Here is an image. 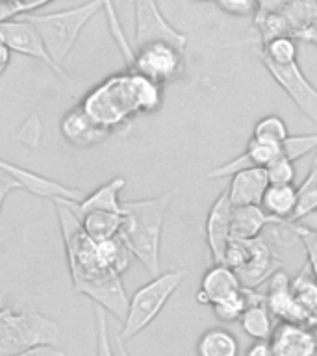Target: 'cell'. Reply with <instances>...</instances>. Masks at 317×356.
Returning <instances> with one entry per match:
<instances>
[{
	"label": "cell",
	"instance_id": "4fadbf2b",
	"mask_svg": "<svg viewBox=\"0 0 317 356\" xmlns=\"http://www.w3.org/2000/svg\"><path fill=\"white\" fill-rule=\"evenodd\" d=\"M280 261L271 250L266 239L254 238L247 239V254L243 264L236 269L239 282L243 288L256 289L261 282H267L273 273L280 269Z\"/></svg>",
	"mask_w": 317,
	"mask_h": 356
},
{
	"label": "cell",
	"instance_id": "7a4b0ae2",
	"mask_svg": "<svg viewBox=\"0 0 317 356\" xmlns=\"http://www.w3.org/2000/svg\"><path fill=\"white\" fill-rule=\"evenodd\" d=\"M163 104V86L128 69L113 72L83 95L80 106L111 134L130 127L138 115L156 113Z\"/></svg>",
	"mask_w": 317,
	"mask_h": 356
},
{
	"label": "cell",
	"instance_id": "4316f807",
	"mask_svg": "<svg viewBox=\"0 0 317 356\" xmlns=\"http://www.w3.org/2000/svg\"><path fill=\"white\" fill-rule=\"evenodd\" d=\"M258 58L271 61V63H278V65L293 63L299 58L297 39L293 35H280V38L271 39L261 44V49L258 50Z\"/></svg>",
	"mask_w": 317,
	"mask_h": 356
},
{
	"label": "cell",
	"instance_id": "484cf974",
	"mask_svg": "<svg viewBox=\"0 0 317 356\" xmlns=\"http://www.w3.org/2000/svg\"><path fill=\"white\" fill-rule=\"evenodd\" d=\"M297 193H299V202H297V210L291 219L295 222L302 221L314 211H317V149L314 150V161H311L310 171L297 188Z\"/></svg>",
	"mask_w": 317,
	"mask_h": 356
},
{
	"label": "cell",
	"instance_id": "836d02e7",
	"mask_svg": "<svg viewBox=\"0 0 317 356\" xmlns=\"http://www.w3.org/2000/svg\"><path fill=\"white\" fill-rule=\"evenodd\" d=\"M95 330H97V353H95V356H115L113 341L110 338V327H108V312L100 306H95Z\"/></svg>",
	"mask_w": 317,
	"mask_h": 356
},
{
	"label": "cell",
	"instance_id": "603a6c76",
	"mask_svg": "<svg viewBox=\"0 0 317 356\" xmlns=\"http://www.w3.org/2000/svg\"><path fill=\"white\" fill-rule=\"evenodd\" d=\"M299 193L293 184H269L263 193L261 208L278 221H291L297 210Z\"/></svg>",
	"mask_w": 317,
	"mask_h": 356
},
{
	"label": "cell",
	"instance_id": "ac0fdd59",
	"mask_svg": "<svg viewBox=\"0 0 317 356\" xmlns=\"http://www.w3.org/2000/svg\"><path fill=\"white\" fill-rule=\"evenodd\" d=\"M278 154H280V145L263 143V141H256V139L250 138V141L247 143L241 154L210 169L206 172V177L228 178L232 177L234 172L250 169V167H267Z\"/></svg>",
	"mask_w": 317,
	"mask_h": 356
},
{
	"label": "cell",
	"instance_id": "8d00e7d4",
	"mask_svg": "<svg viewBox=\"0 0 317 356\" xmlns=\"http://www.w3.org/2000/svg\"><path fill=\"white\" fill-rule=\"evenodd\" d=\"M293 38L308 41V43L316 44L317 47V11L310 17V19H306V21L302 22L297 30H295Z\"/></svg>",
	"mask_w": 317,
	"mask_h": 356
},
{
	"label": "cell",
	"instance_id": "e575fe53",
	"mask_svg": "<svg viewBox=\"0 0 317 356\" xmlns=\"http://www.w3.org/2000/svg\"><path fill=\"white\" fill-rule=\"evenodd\" d=\"M269 184H293L295 182V165L293 161L286 156L278 154L275 160L266 167Z\"/></svg>",
	"mask_w": 317,
	"mask_h": 356
},
{
	"label": "cell",
	"instance_id": "d590c367",
	"mask_svg": "<svg viewBox=\"0 0 317 356\" xmlns=\"http://www.w3.org/2000/svg\"><path fill=\"white\" fill-rule=\"evenodd\" d=\"M219 10L232 17H254L258 11L256 0H216Z\"/></svg>",
	"mask_w": 317,
	"mask_h": 356
},
{
	"label": "cell",
	"instance_id": "74e56055",
	"mask_svg": "<svg viewBox=\"0 0 317 356\" xmlns=\"http://www.w3.org/2000/svg\"><path fill=\"white\" fill-rule=\"evenodd\" d=\"M13 356H67L61 349H58V345L52 343H39L28 349H22L15 353Z\"/></svg>",
	"mask_w": 317,
	"mask_h": 356
},
{
	"label": "cell",
	"instance_id": "f546056e",
	"mask_svg": "<svg viewBox=\"0 0 317 356\" xmlns=\"http://www.w3.org/2000/svg\"><path fill=\"white\" fill-rule=\"evenodd\" d=\"M289 136L288 124L280 115H266L254 124L252 139L263 141V143L282 145V141Z\"/></svg>",
	"mask_w": 317,
	"mask_h": 356
},
{
	"label": "cell",
	"instance_id": "8992f818",
	"mask_svg": "<svg viewBox=\"0 0 317 356\" xmlns=\"http://www.w3.org/2000/svg\"><path fill=\"white\" fill-rule=\"evenodd\" d=\"M60 339V325L43 314L0 308V356H13L39 343L58 345Z\"/></svg>",
	"mask_w": 317,
	"mask_h": 356
},
{
	"label": "cell",
	"instance_id": "e0dca14e",
	"mask_svg": "<svg viewBox=\"0 0 317 356\" xmlns=\"http://www.w3.org/2000/svg\"><path fill=\"white\" fill-rule=\"evenodd\" d=\"M239 289H243V286L232 267L225 266V264H211L197 289V302L211 308L225 297L238 293Z\"/></svg>",
	"mask_w": 317,
	"mask_h": 356
},
{
	"label": "cell",
	"instance_id": "5b68a950",
	"mask_svg": "<svg viewBox=\"0 0 317 356\" xmlns=\"http://www.w3.org/2000/svg\"><path fill=\"white\" fill-rule=\"evenodd\" d=\"M186 273L180 269H171V271L160 273L152 277L147 284L133 291V295L128 300V312L122 327L119 330L121 338L124 341L136 338L147 327H150L160 316L161 310L171 300V297L177 293V289L182 286Z\"/></svg>",
	"mask_w": 317,
	"mask_h": 356
},
{
	"label": "cell",
	"instance_id": "ab89813d",
	"mask_svg": "<svg viewBox=\"0 0 317 356\" xmlns=\"http://www.w3.org/2000/svg\"><path fill=\"white\" fill-rule=\"evenodd\" d=\"M293 0H256L258 11L256 13H277L284 11Z\"/></svg>",
	"mask_w": 317,
	"mask_h": 356
},
{
	"label": "cell",
	"instance_id": "7402d4cb",
	"mask_svg": "<svg viewBox=\"0 0 317 356\" xmlns=\"http://www.w3.org/2000/svg\"><path fill=\"white\" fill-rule=\"evenodd\" d=\"M271 222H280L267 213L261 204L234 206L232 211V239L260 238Z\"/></svg>",
	"mask_w": 317,
	"mask_h": 356
},
{
	"label": "cell",
	"instance_id": "ee69618b",
	"mask_svg": "<svg viewBox=\"0 0 317 356\" xmlns=\"http://www.w3.org/2000/svg\"><path fill=\"white\" fill-rule=\"evenodd\" d=\"M199 2H211V0H199ZM216 2V0H213Z\"/></svg>",
	"mask_w": 317,
	"mask_h": 356
},
{
	"label": "cell",
	"instance_id": "1f68e13d",
	"mask_svg": "<svg viewBox=\"0 0 317 356\" xmlns=\"http://www.w3.org/2000/svg\"><path fill=\"white\" fill-rule=\"evenodd\" d=\"M289 228L295 234V238L299 239L304 247L308 267H310L311 275L317 278V227H308L304 222L289 221Z\"/></svg>",
	"mask_w": 317,
	"mask_h": 356
},
{
	"label": "cell",
	"instance_id": "9a60e30c",
	"mask_svg": "<svg viewBox=\"0 0 317 356\" xmlns=\"http://www.w3.org/2000/svg\"><path fill=\"white\" fill-rule=\"evenodd\" d=\"M60 132L67 143L76 149H89L95 145L102 143L111 136L110 130L100 127L93 117L88 115V111L82 106H74L69 110L60 121Z\"/></svg>",
	"mask_w": 317,
	"mask_h": 356
},
{
	"label": "cell",
	"instance_id": "f1b7e54d",
	"mask_svg": "<svg viewBox=\"0 0 317 356\" xmlns=\"http://www.w3.org/2000/svg\"><path fill=\"white\" fill-rule=\"evenodd\" d=\"M289 288L295 299L302 308L310 312V316L317 310V278L311 275L310 267L302 269L289 280Z\"/></svg>",
	"mask_w": 317,
	"mask_h": 356
},
{
	"label": "cell",
	"instance_id": "7c38bea8",
	"mask_svg": "<svg viewBox=\"0 0 317 356\" xmlns=\"http://www.w3.org/2000/svg\"><path fill=\"white\" fill-rule=\"evenodd\" d=\"M289 280L291 278L282 269H277L269 277L266 291L267 308L271 312V316L278 317L280 321L302 323V325L310 327V312L302 308L299 300L295 299V295L291 293V288H289Z\"/></svg>",
	"mask_w": 317,
	"mask_h": 356
},
{
	"label": "cell",
	"instance_id": "5bb4252c",
	"mask_svg": "<svg viewBox=\"0 0 317 356\" xmlns=\"http://www.w3.org/2000/svg\"><path fill=\"white\" fill-rule=\"evenodd\" d=\"M273 356H316L317 339L302 323L280 321L269 338Z\"/></svg>",
	"mask_w": 317,
	"mask_h": 356
},
{
	"label": "cell",
	"instance_id": "9c48e42d",
	"mask_svg": "<svg viewBox=\"0 0 317 356\" xmlns=\"http://www.w3.org/2000/svg\"><path fill=\"white\" fill-rule=\"evenodd\" d=\"M0 41L17 54L26 56L32 60L43 63L54 71L58 76H65V69H61L50 56L49 49L43 41V35L39 33L32 21H28L26 17H17L10 21L0 22Z\"/></svg>",
	"mask_w": 317,
	"mask_h": 356
},
{
	"label": "cell",
	"instance_id": "2e32d148",
	"mask_svg": "<svg viewBox=\"0 0 317 356\" xmlns=\"http://www.w3.org/2000/svg\"><path fill=\"white\" fill-rule=\"evenodd\" d=\"M0 171L10 175L21 184L22 189H28L30 193L38 195V197H43V199L56 200V199H65V200H82L86 195L83 191L76 188H69L65 184L56 182L52 178H44L41 175L33 171H28V169H22V167L15 165V163H10L0 158Z\"/></svg>",
	"mask_w": 317,
	"mask_h": 356
},
{
	"label": "cell",
	"instance_id": "4dcf8cb0",
	"mask_svg": "<svg viewBox=\"0 0 317 356\" xmlns=\"http://www.w3.org/2000/svg\"><path fill=\"white\" fill-rule=\"evenodd\" d=\"M249 306V295H247V289H239L238 293L230 295V297H225L222 300L216 302L211 306L213 310V316L222 323H234L239 321V317L243 316L245 308Z\"/></svg>",
	"mask_w": 317,
	"mask_h": 356
},
{
	"label": "cell",
	"instance_id": "b9f144b4",
	"mask_svg": "<svg viewBox=\"0 0 317 356\" xmlns=\"http://www.w3.org/2000/svg\"><path fill=\"white\" fill-rule=\"evenodd\" d=\"M10 61H11V50L6 47L2 41H0V76L4 74L6 69L10 67Z\"/></svg>",
	"mask_w": 317,
	"mask_h": 356
},
{
	"label": "cell",
	"instance_id": "277c9868",
	"mask_svg": "<svg viewBox=\"0 0 317 356\" xmlns=\"http://www.w3.org/2000/svg\"><path fill=\"white\" fill-rule=\"evenodd\" d=\"M177 189L149 197V199L124 200L122 202L121 236L132 256L147 269L150 277L160 275L161 232L163 222L171 210Z\"/></svg>",
	"mask_w": 317,
	"mask_h": 356
},
{
	"label": "cell",
	"instance_id": "cb8c5ba5",
	"mask_svg": "<svg viewBox=\"0 0 317 356\" xmlns=\"http://www.w3.org/2000/svg\"><path fill=\"white\" fill-rule=\"evenodd\" d=\"M80 219L83 232L95 241L119 236L122 228L124 216L122 211H108V210H91L86 211L83 216H76Z\"/></svg>",
	"mask_w": 317,
	"mask_h": 356
},
{
	"label": "cell",
	"instance_id": "d6986e66",
	"mask_svg": "<svg viewBox=\"0 0 317 356\" xmlns=\"http://www.w3.org/2000/svg\"><path fill=\"white\" fill-rule=\"evenodd\" d=\"M230 186H228V197L234 206L261 204L263 193L269 188L266 167H250L243 171L234 172Z\"/></svg>",
	"mask_w": 317,
	"mask_h": 356
},
{
	"label": "cell",
	"instance_id": "30bf717a",
	"mask_svg": "<svg viewBox=\"0 0 317 356\" xmlns=\"http://www.w3.org/2000/svg\"><path fill=\"white\" fill-rule=\"evenodd\" d=\"M266 71L271 74L275 82L282 88V91L293 100V104L299 108L300 113H304L314 124H317V88L306 78L304 71L299 63H286L278 65L267 60H260Z\"/></svg>",
	"mask_w": 317,
	"mask_h": 356
},
{
	"label": "cell",
	"instance_id": "7bdbcfd3",
	"mask_svg": "<svg viewBox=\"0 0 317 356\" xmlns=\"http://www.w3.org/2000/svg\"><path fill=\"white\" fill-rule=\"evenodd\" d=\"M113 353H115V356H132L127 349V341L121 338V334L119 332H117L115 341H113Z\"/></svg>",
	"mask_w": 317,
	"mask_h": 356
},
{
	"label": "cell",
	"instance_id": "d6a6232c",
	"mask_svg": "<svg viewBox=\"0 0 317 356\" xmlns=\"http://www.w3.org/2000/svg\"><path fill=\"white\" fill-rule=\"evenodd\" d=\"M317 149V134H304V136H288L280 145V154L288 160L297 161L302 156L310 154Z\"/></svg>",
	"mask_w": 317,
	"mask_h": 356
},
{
	"label": "cell",
	"instance_id": "83f0119b",
	"mask_svg": "<svg viewBox=\"0 0 317 356\" xmlns=\"http://www.w3.org/2000/svg\"><path fill=\"white\" fill-rule=\"evenodd\" d=\"M256 32L260 33V43H267L280 35H291V24L284 11L277 13H256L254 15Z\"/></svg>",
	"mask_w": 317,
	"mask_h": 356
},
{
	"label": "cell",
	"instance_id": "ba28073f",
	"mask_svg": "<svg viewBox=\"0 0 317 356\" xmlns=\"http://www.w3.org/2000/svg\"><path fill=\"white\" fill-rule=\"evenodd\" d=\"M132 2L133 49L154 43V41H165V43H171L178 49L186 50L188 38L167 21L156 0H132Z\"/></svg>",
	"mask_w": 317,
	"mask_h": 356
},
{
	"label": "cell",
	"instance_id": "44dd1931",
	"mask_svg": "<svg viewBox=\"0 0 317 356\" xmlns=\"http://www.w3.org/2000/svg\"><path fill=\"white\" fill-rule=\"evenodd\" d=\"M127 188V180L122 177L111 178L110 182L102 184L100 188L86 195L82 200H67L72 211L76 216H83L86 211L91 210H108V211H122V200L121 193L122 189Z\"/></svg>",
	"mask_w": 317,
	"mask_h": 356
},
{
	"label": "cell",
	"instance_id": "8fae6325",
	"mask_svg": "<svg viewBox=\"0 0 317 356\" xmlns=\"http://www.w3.org/2000/svg\"><path fill=\"white\" fill-rule=\"evenodd\" d=\"M232 211L234 204L228 197V189L225 188L219 197L211 202L204 222L206 245L210 250L211 264L225 261V252L228 249V243L232 241Z\"/></svg>",
	"mask_w": 317,
	"mask_h": 356
},
{
	"label": "cell",
	"instance_id": "d4e9b609",
	"mask_svg": "<svg viewBox=\"0 0 317 356\" xmlns=\"http://www.w3.org/2000/svg\"><path fill=\"white\" fill-rule=\"evenodd\" d=\"M238 338L228 328L211 327L197 339V356H239Z\"/></svg>",
	"mask_w": 317,
	"mask_h": 356
},
{
	"label": "cell",
	"instance_id": "f6af8a7d",
	"mask_svg": "<svg viewBox=\"0 0 317 356\" xmlns=\"http://www.w3.org/2000/svg\"><path fill=\"white\" fill-rule=\"evenodd\" d=\"M316 356H317V355H316Z\"/></svg>",
	"mask_w": 317,
	"mask_h": 356
},
{
	"label": "cell",
	"instance_id": "52a82bcc",
	"mask_svg": "<svg viewBox=\"0 0 317 356\" xmlns=\"http://www.w3.org/2000/svg\"><path fill=\"white\" fill-rule=\"evenodd\" d=\"M128 69L163 86L184 76L186 58H184V50L174 44L154 41L133 49L132 63L128 65Z\"/></svg>",
	"mask_w": 317,
	"mask_h": 356
},
{
	"label": "cell",
	"instance_id": "60d3db41",
	"mask_svg": "<svg viewBox=\"0 0 317 356\" xmlns=\"http://www.w3.org/2000/svg\"><path fill=\"white\" fill-rule=\"evenodd\" d=\"M247 356H273L271 345H269V341H254Z\"/></svg>",
	"mask_w": 317,
	"mask_h": 356
},
{
	"label": "cell",
	"instance_id": "ffe728a7",
	"mask_svg": "<svg viewBox=\"0 0 317 356\" xmlns=\"http://www.w3.org/2000/svg\"><path fill=\"white\" fill-rule=\"evenodd\" d=\"M249 295V306L245 308L243 316L239 317L243 332L254 341H269L273 334V317L266 305V293H258L256 289L245 288Z\"/></svg>",
	"mask_w": 317,
	"mask_h": 356
},
{
	"label": "cell",
	"instance_id": "f35d334b",
	"mask_svg": "<svg viewBox=\"0 0 317 356\" xmlns=\"http://www.w3.org/2000/svg\"><path fill=\"white\" fill-rule=\"evenodd\" d=\"M17 189H22L21 184L17 182L13 177L0 171V213H2V208H4V202L6 199H8V195L17 191Z\"/></svg>",
	"mask_w": 317,
	"mask_h": 356
},
{
	"label": "cell",
	"instance_id": "3957f363",
	"mask_svg": "<svg viewBox=\"0 0 317 356\" xmlns=\"http://www.w3.org/2000/svg\"><path fill=\"white\" fill-rule=\"evenodd\" d=\"M100 11H106L110 32L115 39L121 54L124 56L128 67L132 63L133 47L132 43H128L121 22L117 19L113 0H88V2H83L80 6L54 11V13H28L24 17L35 24L39 33L43 35V41L47 44V49H49L50 56H52V60L63 69V63L71 54V50L74 49L82 30L88 26V22H91L95 17L99 15Z\"/></svg>",
	"mask_w": 317,
	"mask_h": 356
},
{
	"label": "cell",
	"instance_id": "6da1fadb",
	"mask_svg": "<svg viewBox=\"0 0 317 356\" xmlns=\"http://www.w3.org/2000/svg\"><path fill=\"white\" fill-rule=\"evenodd\" d=\"M61 228L65 247L67 266L71 275L72 289L93 300L108 314L124 321L128 312L127 289L122 286V275L113 271L99 250V243L83 232L80 219L65 199L52 200Z\"/></svg>",
	"mask_w": 317,
	"mask_h": 356
}]
</instances>
